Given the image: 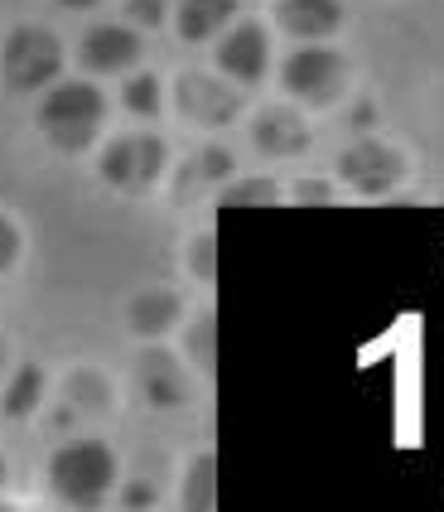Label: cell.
Instances as JSON below:
<instances>
[{"mask_svg": "<svg viewBox=\"0 0 444 512\" xmlns=\"http://www.w3.org/2000/svg\"><path fill=\"white\" fill-rule=\"evenodd\" d=\"M102 121H107V97L83 78H58V83H49V97L39 102V131L63 155L87 150L97 141Z\"/></svg>", "mask_w": 444, "mask_h": 512, "instance_id": "1", "label": "cell"}, {"mask_svg": "<svg viewBox=\"0 0 444 512\" xmlns=\"http://www.w3.org/2000/svg\"><path fill=\"white\" fill-rule=\"evenodd\" d=\"M116 484V455L102 440H78V445H63L49 459V488H54L58 503H73V508H92L102 503Z\"/></svg>", "mask_w": 444, "mask_h": 512, "instance_id": "2", "label": "cell"}, {"mask_svg": "<svg viewBox=\"0 0 444 512\" xmlns=\"http://www.w3.org/2000/svg\"><path fill=\"white\" fill-rule=\"evenodd\" d=\"M0 73H5L10 92H39V87L58 83V73H63V44L39 25L10 29V39L0 49Z\"/></svg>", "mask_w": 444, "mask_h": 512, "instance_id": "3", "label": "cell"}, {"mask_svg": "<svg viewBox=\"0 0 444 512\" xmlns=\"http://www.w3.org/2000/svg\"><path fill=\"white\" fill-rule=\"evenodd\" d=\"M97 170H102V179H107L111 189H121V194H150L169 170V150L160 136L131 131V136H116V141L102 150Z\"/></svg>", "mask_w": 444, "mask_h": 512, "instance_id": "4", "label": "cell"}, {"mask_svg": "<svg viewBox=\"0 0 444 512\" xmlns=\"http://www.w3.org/2000/svg\"><path fill=\"white\" fill-rule=\"evenodd\" d=\"M406 170H411L406 155L396 145L377 141V136H362V141H353L338 155V179L353 194H362V199H387V194H396Z\"/></svg>", "mask_w": 444, "mask_h": 512, "instance_id": "5", "label": "cell"}, {"mask_svg": "<svg viewBox=\"0 0 444 512\" xmlns=\"http://www.w3.org/2000/svg\"><path fill=\"white\" fill-rule=\"evenodd\" d=\"M343 83H348V63H343V54H333L324 44L295 49L285 58V68H280V87L295 102H305V107H329L333 97L343 92Z\"/></svg>", "mask_w": 444, "mask_h": 512, "instance_id": "6", "label": "cell"}, {"mask_svg": "<svg viewBox=\"0 0 444 512\" xmlns=\"http://www.w3.org/2000/svg\"><path fill=\"white\" fill-rule=\"evenodd\" d=\"M174 107H179V116H189V121L213 131V126H227V121L242 116V92L232 83H222L218 73H184L174 83Z\"/></svg>", "mask_w": 444, "mask_h": 512, "instance_id": "7", "label": "cell"}, {"mask_svg": "<svg viewBox=\"0 0 444 512\" xmlns=\"http://www.w3.org/2000/svg\"><path fill=\"white\" fill-rule=\"evenodd\" d=\"M218 68L242 87L261 83V78L271 73V34L261 25H251V20L232 25L218 39Z\"/></svg>", "mask_w": 444, "mask_h": 512, "instance_id": "8", "label": "cell"}, {"mask_svg": "<svg viewBox=\"0 0 444 512\" xmlns=\"http://www.w3.org/2000/svg\"><path fill=\"white\" fill-rule=\"evenodd\" d=\"M136 387H140V397L150 401L155 411H174V406H189V401H194V382H189V372H184V363H179L174 353H165V348L140 353Z\"/></svg>", "mask_w": 444, "mask_h": 512, "instance_id": "9", "label": "cell"}, {"mask_svg": "<svg viewBox=\"0 0 444 512\" xmlns=\"http://www.w3.org/2000/svg\"><path fill=\"white\" fill-rule=\"evenodd\" d=\"M251 145L261 150V155H271V160H295V155H305L309 150V121L295 107H266V112L251 116Z\"/></svg>", "mask_w": 444, "mask_h": 512, "instance_id": "10", "label": "cell"}, {"mask_svg": "<svg viewBox=\"0 0 444 512\" xmlns=\"http://www.w3.org/2000/svg\"><path fill=\"white\" fill-rule=\"evenodd\" d=\"M83 68L87 73H126V68H136L140 63V34L131 25H92L83 34Z\"/></svg>", "mask_w": 444, "mask_h": 512, "instance_id": "11", "label": "cell"}, {"mask_svg": "<svg viewBox=\"0 0 444 512\" xmlns=\"http://www.w3.org/2000/svg\"><path fill=\"white\" fill-rule=\"evenodd\" d=\"M179 324H184V300L169 285H150V290L131 295V305H126V329L136 339H160Z\"/></svg>", "mask_w": 444, "mask_h": 512, "instance_id": "12", "label": "cell"}, {"mask_svg": "<svg viewBox=\"0 0 444 512\" xmlns=\"http://www.w3.org/2000/svg\"><path fill=\"white\" fill-rule=\"evenodd\" d=\"M276 20H280V29L295 34V39H324V34H338L343 5H338V0H280Z\"/></svg>", "mask_w": 444, "mask_h": 512, "instance_id": "13", "label": "cell"}, {"mask_svg": "<svg viewBox=\"0 0 444 512\" xmlns=\"http://www.w3.org/2000/svg\"><path fill=\"white\" fill-rule=\"evenodd\" d=\"M232 15H237V0H179L174 25H179V39L203 44V39H218V29L232 25Z\"/></svg>", "mask_w": 444, "mask_h": 512, "instance_id": "14", "label": "cell"}, {"mask_svg": "<svg viewBox=\"0 0 444 512\" xmlns=\"http://www.w3.org/2000/svg\"><path fill=\"white\" fill-rule=\"evenodd\" d=\"M39 401H44V368L39 363H20L15 377H10V387H5V397H0V416L20 421L29 411H39Z\"/></svg>", "mask_w": 444, "mask_h": 512, "instance_id": "15", "label": "cell"}, {"mask_svg": "<svg viewBox=\"0 0 444 512\" xmlns=\"http://www.w3.org/2000/svg\"><path fill=\"white\" fill-rule=\"evenodd\" d=\"M184 508H218V455H198L184 479Z\"/></svg>", "mask_w": 444, "mask_h": 512, "instance_id": "16", "label": "cell"}, {"mask_svg": "<svg viewBox=\"0 0 444 512\" xmlns=\"http://www.w3.org/2000/svg\"><path fill=\"white\" fill-rule=\"evenodd\" d=\"M121 107L131 116H160V107H165V97H160V78L155 73H136V78H126V87H121Z\"/></svg>", "mask_w": 444, "mask_h": 512, "instance_id": "17", "label": "cell"}, {"mask_svg": "<svg viewBox=\"0 0 444 512\" xmlns=\"http://www.w3.org/2000/svg\"><path fill=\"white\" fill-rule=\"evenodd\" d=\"M213 334H218V324H213L208 310L194 314V324H184V353H189L194 368H203V372L218 363V343H213Z\"/></svg>", "mask_w": 444, "mask_h": 512, "instance_id": "18", "label": "cell"}, {"mask_svg": "<svg viewBox=\"0 0 444 512\" xmlns=\"http://www.w3.org/2000/svg\"><path fill=\"white\" fill-rule=\"evenodd\" d=\"M280 194H285V189H280L276 179H256V174H251V179H237V174H232L227 189L218 194V203L222 208H237V203H276Z\"/></svg>", "mask_w": 444, "mask_h": 512, "instance_id": "19", "label": "cell"}, {"mask_svg": "<svg viewBox=\"0 0 444 512\" xmlns=\"http://www.w3.org/2000/svg\"><path fill=\"white\" fill-rule=\"evenodd\" d=\"M232 174H237V160L222 145H203L198 160L189 165V184H227Z\"/></svg>", "mask_w": 444, "mask_h": 512, "instance_id": "20", "label": "cell"}, {"mask_svg": "<svg viewBox=\"0 0 444 512\" xmlns=\"http://www.w3.org/2000/svg\"><path fill=\"white\" fill-rule=\"evenodd\" d=\"M126 15L140 29H160L169 20V0H126Z\"/></svg>", "mask_w": 444, "mask_h": 512, "instance_id": "21", "label": "cell"}, {"mask_svg": "<svg viewBox=\"0 0 444 512\" xmlns=\"http://www.w3.org/2000/svg\"><path fill=\"white\" fill-rule=\"evenodd\" d=\"M20 252H25V237H20V228L0 213V271H10L15 261H20Z\"/></svg>", "mask_w": 444, "mask_h": 512, "instance_id": "22", "label": "cell"}, {"mask_svg": "<svg viewBox=\"0 0 444 512\" xmlns=\"http://www.w3.org/2000/svg\"><path fill=\"white\" fill-rule=\"evenodd\" d=\"M290 199H333V184H324V179H300V184H290Z\"/></svg>", "mask_w": 444, "mask_h": 512, "instance_id": "23", "label": "cell"}, {"mask_svg": "<svg viewBox=\"0 0 444 512\" xmlns=\"http://www.w3.org/2000/svg\"><path fill=\"white\" fill-rule=\"evenodd\" d=\"M194 271L203 281H213V237H198L194 242Z\"/></svg>", "mask_w": 444, "mask_h": 512, "instance_id": "24", "label": "cell"}, {"mask_svg": "<svg viewBox=\"0 0 444 512\" xmlns=\"http://www.w3.org/2000/svg\"><path fill=\"white\" fill-rule=\"evenodd\" d=\"M121 503H126V508H150V503H155V493H150L145 484H131V488H126V498H121Z\"/></svg>", "mask_w": 444, "mask_h": 512, "instance_id": "25", "label": "cell"}, {"mask_svg": "<svg viewBox=\"0 0 444 512\" xmlns=\"http://www.w3.org/2000/svg\"><path fill=\"white\" fill-rule=\"evenodd\" d=\"M58 5H68V10H92V5H102V0H58Z\"/></svg>", "mask_w": 444, "mask_h": 512, "instance_id": "26", "label": "cell"}, {"mask_svg": "<svg viewBox=\"0 0 444 512\" xmlns=\"http://www.w3.org/2000/svg\"><path fill=\"white\" fill-rule=\"evenodd\" d=\"M0 372H5V339H0Z\"/></svg>", "mask_w": 444, "mask_h": 512, "instance_id": "27", "label": "cell"}, {"mask_svg": "<svg viewBox=\"0 0 444 512\" xmlns=\"http://www.w3.org/2000/svg\"><path fill=\"white\" fill-rule=\"evenodd\" d=\"M0 484H5V459H0Z\"/></svg>", "mask_w": 444, "mask_h": 512, "instance_id": "28", "label": "cell"}]
</instances>
